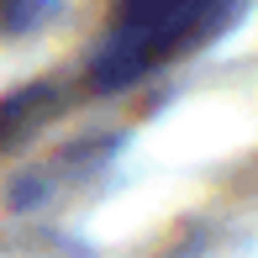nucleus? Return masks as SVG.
<instances>
[{"mask_svg":"<svg viewBox=\"0 0 258 258\" xmlns=\"http://www.w3.org/2000/svg\"><path fill=\"white\" fill-rule=\"evenodd\" d=\"M232 11L237 0H121L95 53V85L116 90L137 74H153L169 58L211 42L232 21Z\"/></svg>","mask_w":258,"mask_h":258,"instance_id":"nucleus-1","label":"nucleus"},{"mask_svg":"<svg viewBox=\"0 0 258 258\" xmlns=\"http://www.w3.org/2000/svg\"><path fill=\"white\" fill-rule=\"evenodd\" d=\"M48 0H0V27H27Z\"/></svg>","mask_w":258,"mask_h":258,"instance_id":"nucleus-2","label":"nucleus"}]
</instances>
